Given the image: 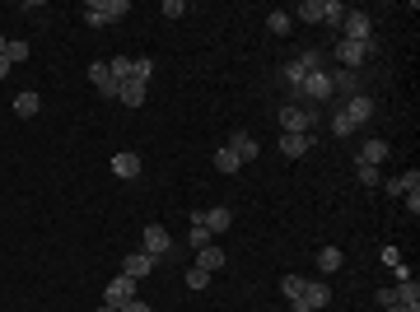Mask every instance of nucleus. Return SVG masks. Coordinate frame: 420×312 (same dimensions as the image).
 <instances>
[{
	"label": "nucleus",
	"instance_id": "f257e3e1",
	"mask_svg": "<svg viewBox=\"0 0 420 312\" xmlns=\"http://www.w3.org/2000/svg\"><path fill=\"white\" fill-rule=\"evenodd\" d=\"M280 126H285V136H309L318 126V108L313 103H285L280 108Z\"/></svg>",
	"mask_w": 420,
	"mask_h": 312
},
{
	"label": "nucleus",
	"instance_id": "f03ea898",
	"mask_svg": "<svg viewBox=\"0 0 420 312\" xmlns=\"http://www.w3.org/2000/svg\"><path fill=\"white\" fill-rule=\"evenodd\" d=\"M131 15V0H89L84 5V19H89L93 28H103V24H117V19Z\"/></svg>",
	"mask_w": 420,
	"mask_h": 312
},
{
	"label": "nucleus",
	"instance_id": "7ed1b4c3",
	"mask_svg": "<svg viewBox=\"0 0 420 312\" xmlns=\"http://www.w3.org/2000/svg\"><path fill=\"white\" fill-rule=\"evenodd\" d=\"M299 98H304V103H313V108H318V103H327V98H332V70H313V75L295 89V98H290V103H299Z\"/></svg>",
	"mask_w": 420,
	"mask_h": 312
},
{
	"label": "nucleus",
	"instance_id": "20e7f679",
	"mask_svg": "<svg viewBox=\"0 0 420 312\" xmlns=\"http://www.w3.org/2000/svg\"><path fill=\"white\" fill-rule=\"evenodd\" d=\"M327 303H332V289H327V280H309V284H304V294L290 303V312H322Z\"/></svg>",
	"mask_w": 420,
	"mask_h": 312
},
{
	"label": "nucleus",
	"instance_id": "39448f33",
	"mask_svg": "<svg viewBox=\"0 0 420 312\" xmlns=\"http://www.w3.org/2000/svg\"><path fill=\"white\" fill-rule=\"evenodd\" d=\"M313 70H327V51H304V56H299V61H290L285 65V79H290V84H304V79L313 75Z\"/></svg>",
	"mask_w": 420,
	"mask_h": 312
},
{
	"label": "nucleus",
	"instance_id": "423d86ee",
	"mask_svg": "<svg viewBox=\"0 0 420 312\" xmlns=\"http://www.w3.org/2000/svg\"><path fill=\"white\" fill-rule=\"evenodd\" d=\"M373 42H350V38H341L336 42V61H341V70H359V65L369 61Z\"/></svg>",
	"mask_w": 420,
	"mask_h": 312
},
{
	"label": "nucleus",
	"instance_id": "0eeeda50",
	"mask_svg": "<svg viewBox=\"0 0 420 312\" xmlns=\"http://www.w3.org/2000/svg\"><path fill=\"white\" fill-rule=\"evenodd\" d=\"M341 38H350V42H373V19L359 15V10H345L341 19Z\"/></svg>",
	"mask_w": 420,
	"mask_h": 312
},
{
	"label": "nucleus",
	"instance_id": "6e6552de",
	"mask_svg": "<svg viewBox=\"0 0 420 312\" xmlns=\"http://www.w3.org/2000/svg\"><path fill=\"white\" fill-rule=\"evenodd\" d=\"M140 252H150L155 261H169V256H173V238H169V229H164V224H150V229H145V247H140Z\"/></svg>",
	"mask_w": 420,
	"mask_h": 312
},
{
	"label": "nucleus",
	"instance_id": "1a4fd4ad",
	"mask_svg": "<svg viewBox=\"0 0 420 312\" xmlns=\"http://www.w3.org/2000/svg\"><path fill=\"white\" fill-rule=\"evenodd\" d=\"M224 145H229V149H233L238 158H243V163H257V158H262V145L252 140V136L243 131V126H233V131H229V140H224Z\"/></svg>",
	"mask_w": 420,
	"mask_h": 312
},
{
	"label": "nucleus",
	"instance_id": "9d476101",
	"mask_svg": "<svg viewBox=\"0 0 420 312\" xmlns=\"http://www.w3.org/2000/svg\"><path fill=\"white\" fill-rule=\"evenodd\" d=\"M131 298H136V280H131V275H112L108 289H103V303H112V308H126Z\"/></svg>",
	"mask_w": 420,
	"mask_h": 312
},
{
	"label": "nucleus",
	"instance_id": "9b49d317",
	"mask_svg": "<svg viewBox=\"0 0 420 312\" xmlns=\"http://www.w3.org/2000/svg\"><path fill=\"white\" fill-rule=\"evenodd\" d=\"M201 224L210 229V238H224L233 229V210L229 205H215V210H201Z\"/></svg>",
	"mask_w": 420,
	"mask_h": 312
},
{
	"label": "nucleus",
	"instance_id": "f8f14e48",
	"mask_svg": "<svg viewBox=\"0 0 420 312\" xmlns=\"http://www.w3.org/2000/svg\"><path fill=\"white\" fill-rule=\"evenodd\" d=\"M155 256H150V252H131V256H126V261H122V275H131V280H145V275H155Z\"/></svg>",
	"mask_w": 420,
	"mask_h": 312
},
{
	"label": "nucleus",
	"instance_id": "ddd939ff",
	"mask_svg": "<svg viewBox=\"0 0 420 312\" xmlns=\"http://www.w3.org/2000/svg\"><path fill=\"white\" fill-rule=\"evenodd\" d=\"M112 177H122V182H136V177H140V154H131V149L112 154Z\"/></svg>",
	"mask_w": 420,
	"mask_h": 312
},
{
	"label": "nucleus",
	"instance_id": "4468645a",
	"mask_svg": "<svg viewBox=\"0 0 420 312\" xmlns=\"http://www.w3.org/2000/svg\"><path fill=\"white\" fill-rule=\"evenodd\" d=\"M345 117H350V126H364V122H369V117H373V98L369 94H355V98H345Z\"/></svg>",
	"mask_w": 420,
	"mask_h": 312
},
{
	"label": "nucleus",
	"instance_id": "2eb2a0df",
	"mask_svg": "<svg viewBox=\"0 0 420 312\" xmlns=\"http://www.w3.org/2000/svg\"><path fill=\"white\" fill-rule=\"evenodd\" d=\"M89 84H93L103 98H117V79L108 75V61H93V65H89Z\"/></svg>",
	"mask_w": 420,
	"mask_h": 312
},
{
	"label": "nucleus",
	"instance_id": "dca6fc26",
	"mask_svg": "<svg viewBox=\"0 0 420 312\" xmlns=\"http://www.w3.org/2000/svg\"><path fill=\"white\" fill-rule=\"evenodd\" d=\"M355 98L359 94V70H336V75H332V98Z\"/></svg>",
	"mask_w": 420,
	"mask_h": 312
},
{
	"label": "nucleus",
	"instance_id": "f3484780",
	"mask_svg": "<svg viewBox=\"0 0 420 312\" xmlns=\"http://www.w3.org/2000/svg\"><path fill=\"white\" fill-rule=\"evenodd\" d=\"M210 243H215V238H210V229L201 224V210H196V215H192V229H187V247L201 252V247H210Z\"/></svg>",
	"mask_w": 420,
	"mask_h": 312
},
{
	"label": "nucleus",
	"instance_id": "a211bd4d",
	"mask_svg": "<svg viewBox=\"0 0 420 312\" xmlns=\"http://www.w3.org/2000/svg\"><path fill=\"white\" fill-rule=\"evenodd\" d=\"M313 149V136H280V154L285 158H304Z\"/></svg>",
	"mask_w": 420,
	"mask_h": 312
},
{
	"label": "nucleus",
	"instance_id": "6ab92c4d",
	"mask_svg": "<svg viewBox=\"0 0 420 312\" xmlns=\"http://www.w3.org/2000/svg\"><path fill=\"white\" fill-rule=\"evenodd\" d=\"M145 89H150L145 79H126L122 89H117V98H122L126 108H140V103H145Z\"/></svg>",
	"mask_w": 420,
	"mask_h": 312
},
{
	"label": "nucleus",
	"instance_id": "aec40b11",
	"mask_svg": "<svg viewBox=\"0 0 420 312\" xmlns=\"http://www.w3.org/2000/svg\"><path fill=\"white\" fill-rule=\"evenodd\" d=\"M215 168H219V172H224V177H233V172L243 168V158L233 154L229 145H219V149H215Z\"/></svg>",
	"mask_w": 420,
	"mask_h": 312
},
{
	"label": "nucleus",
	"instance_id": "412c9836",
	"mask_svg": "<svg viewBox=\"0 0 420 312\" xmlns=\"http://www.w3.org/2000/svg\"><path fill=\"white\" fill-rule=\"evenodd\" d=\"M196 265H201V270H210V275H215L219 265H224V247H215V243H210V247H201V252H196Z\"/></svg>",
	"mask_w": 420,
	"mask_h": 312
},
{
	"label": "nucleus",
	"instance_id": "4be33fe9",
	"mask_svg": "<svg viewBox=\"0 0 420 312\" xmlns=\"http://www.w3.org/2000/svg\"><path fill=\"white\" fill-rule=\"evenodd\" d=\"M299 19L304 24H327V0H304L299 5Z\"/></svg>",
	"mask_w": 420,
	"mask_h": 312
},
{
	"label": "nucleus",
	"instance_id": "5701e85b",
	"mask_svg": "<svg viewBox=\"0 0 420 312\" xmlns=\"http://www.w3.org/2000/svg\"><path fill=\"white\" fill-rule=\"evenodd\" d=\"M341 265H345L341 247H322V252H318V270H322V275H332V270H341Z\"/></svg>",
	"mask_w": 420,
	"mask_h": 312
},
{
	"label": "nucleus",
	"instance_id": "b1692460",
	"mask_svg": "<svg viewBox=\"0 0 420 312\" xmlns=\"http://www.w3.org/2000/svg\"><path fill=\"white\" fill-rule=\"evenodd\" d=\"M15 112L19 117H38V112H42V98L33 94V89H24V94L15 98Z\"/></svg>",
	"mask_w": 420,
	"mask_h": 312
},
{
	"label": "nucleus",
	"instance_id": "393cba45",
	"mask_svg": "<svg viewBox=\"0 0 420 312\" xmlns=\"http://www.w3.org/2000/svg\"><path fill=\"white\" fill-rule=\"evenodd\" d=\"M397 289V303H406V308H420V284L416 280H402V284H392Z\"/></svg>",
	"mask_w": 420,
	"mask_h": 312
},
{
	"label": "nucleus",
	"instance_id": "a878e982",
	"mask_svg": "<svg viewBox=\"0 0 420 312\" xmlns=\"http://www.w3.org/2000/svg\"><path fill=\"white\" fill-rule=\"evenodd\" d=\"M266 28H271V33H276V38H285V33H290V28H295V19H290V15H285V10H271V15H266Z\"/></svg>",
	"mask_w": 420,
	"mask_h": 312
},
{
	"label": "nucleus",
	"instance_id": "bb28decb",
	"mask_svg": "<svg viewBox=\"0 0 420 312\" xmlns=\"http://www.w3.org/2000/svg\"><path fill=\"white\" fill-rule=\"evenodd\" d=\"M359 158H364V163H373V168H378V163H383V158H388V140H369V145H364V149H359Z\"/></svg>",
	"mask_w": 420,
	"mask_h": 312
},
{
	"label": "nucleus",
	"instance_id": "cd10ccee",
	"mask_svg": "<svg viewBox=\"0 0 420 312\" xmlns=\"http://www.w3.org/2000/svg\"><path fill=\"white\" fill-rule=\"evenodd\" d=\"M108 75L117 79V89H122L126 79H131V56H112V61H108Z\"/></svg>",
	"mask_w": 420,
	"mask_h": 312
},
{
	"label": "nucleus",
	"instance_id": "c85d7f7f",
	"mask_svg": "<svg viewBox=\"0 0 420 312\" xmlns=\"http://www.w3.org/2000/svg\"><path fill=\"white\" fill-rule=\"evenodd\" d=\"M332 136H336V140H345V136H355V126H350V117H345L341 108L332 112Z\"/></svg>",
	"mask_w": 420,
	"mask_h": 312
},
{
	"label": "nucleus",
	"instance_id": "c756f323",
	"mask_svg": "<svg viewBox=\"0 0 420 312\" xmlns=\"http://www.w3.org/2000/svg\"><path fill=\"white\" fill-rule=\"evenodd\" d=\"M5 61H10V65L29 61V42H24V38H15V42H5Z\"/></svg>",
	"mask_w": 420,
	"mask_h": 312
},
{
	"label": "nucleus",
	"instance_id": "7c9ffc66",
	"mask_svg": "<svg viewBox=\"0 0 420 312\" xmlns=\"http://www.w3.org/2000/svg\"><path fill=\"white\" fill-rule=\"evenodd\" d=\"M355 177L364 182V187H378V182H383V177H378V168H373V163H364V158H355Z\"/></svg>",
	"mask_w": 420,
	"mask_h": 312
},
{
	"label": "nucleus",
	"instance_id": "2f4dec72",
	"mask_svg": "<svg viewBox=\"0 0 420 312\" xmlns=\"http://www.w3.org/2000/svg\"><path fill=\"white\" fill-rule=\"evenodd\" d=\"M304 284H309V280H304V275H285V280H280V294H285V298H290V303H295V298L304 294Z\"/></svg>",
	"mask_w": 420,
	"mask_h": 312
},
{
	"label": "nucleus",
	"instance_id": "473e14b6",
	"mask_svg": "<svg viewBox=\"0 0 420 312\" xmlns=\"http://www.w3.org/2000/svg\"><path fill=\"white\" fill-rule=\"evenodd\" d=\"M150 75H155V61H150V56H136V61H131V79H145V84H150Z\"/></svg>",
	"mask_w": 420,
	"mask_h": 312
},
{
	"label": "nucleus",
	"instance_id": "72a5a7b5",
	"mask_svg": "<svg viewBox=\"0 0 420 312\" xmlns=\"http://www.w3.org/2000/svg\"><path fill=\"white\" fill-rule=\"evenodd\" d=\"M205 284H210V270L192 265V270H187V289H205Z\"/></svg>",
	"mask_w": 420,
	"mask_h": 312
},
{
	"label": "nucleus",
	"instance_id": "f704fd0d",
	"mask_svg": "<svg viewBox=\"0 0 420 312\" xmlns=\"http://www.w3.org/2000/svg\"><path fill=\"white\" fill-rule=\"evenodd\" d=\"M341 19H345V5H341V0H327V24H332V28H341Z\"/></svg>",
	"mask_w": 420,
	"mask_h": 312
},
{
	"label": "nucleus",
	"instance_id": "c9c22d12",
	"mask_svg": "<svg viewBox=\"0 0 420 312\" xmlns=\"http://www.w3.org/2000/svg\"><path fill=\"white\" fill-rule=\"evenodd\" d=\"M182 15H187L182 0H164V19H182Z\"/></svg>",
	"mask_w": 420,
	"mask_h": 312
},
{
	"label": "nucleus",
	"instance_id": "e433bc0d",
	"mask_svg": "<svg viewBox=\"0 0 420 312\" xmlns=\"http://www.w3.org/2000/svg\"><path fill=\"white\" fill-rule=\"evenodd\" d=\"M378 303H383V308H392V303H397V289H392V284H388V289H378Z\"/></svg>",
	"mask_w": 420,
	"mask_h": 312
},
{
	"label": "nucleus",
	"instance_id": "4c0bfd02",
	"mask_svg": "<svg viewBox=\"0 0 420 312\" xmlns=\"http://www.w3.org/2000/svg\"><path fill=\"white\" fill-rule=\"evenodd\" d=\"M122 312H155V308H150V303H140V298H131V303H126Z\"/></svg>",
	"mask_w": 420,
	"mask_h": 312
},
{
	"label": "nucleus",
	"instance_id": "58836bf2",
	"mask_svg": "<svg viewBox=\"0 0 420 312\" xmlns=\"http://www.w3.org/2000/svg\"><path fill=\"white\" fill-rule=\"evenodd\" d=\"M10 70H15V65H10L5 56H0V79H10Z\"/></svg>",
	"mask_w": 420,
	"mask_h": 312
},
{
	"label": "nucleus",
	"instance_id": "ea45409f",
	"mask_svg": "<svg viewBox=\"0 0 420 312\" xmlns=\"http://www.w3.org/2000/svg\"><path fill=\"white\" fill-rule=\"evenodd\" d=\"M388 312H420V308H406V303H392Z\"/></svg>",
	"mask_w": 420,
	"mask_h": 312
},
{
	"label": "nucleus",
	"instance_id": "a19ab883",
	"mask_svg": "<svg viewBox=\"0 0 420 312\" xmlns=\"http://www.w3.org/2000/svg\"><path fill=\"white\" fill-rule=\"evenodd\" d=\"M98 312H122V308H112V303H103V308H98Z\"/></svg>",
	"mask_w": 420,
	"mask_h": 312
},
{
	"label": "nucleus",
	"instance_id": "79ce46f5",
	"mask_svg": "<svg viewBox=\"0 0 420 312\" xmlns=\"http://www.w3.org/2000/svg\"><path fill=\"white\" fill-rule=\"evenodd\" d=\"M0 56H5V38H0Z\"/></svg>",
	"mask_w": 420,
	"mask_h": 312
}]
</instances>
